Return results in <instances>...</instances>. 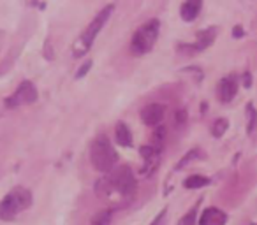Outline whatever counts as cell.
<instances>
[{"mask_svg": "<svg viewBox=\"0 0 257 225\" xmlns=\"http://www.w3.org/2000/svg\"><path fill=\"white\" fill-rule=\"evenodd\" d=\"M136 178L127 165L114 167L95 181V195L109 206V209H121L133 202L136 195Z\"/></svg>", "mask_w": 257, "mask_h": 225, "instance_id": "obj_1", "label": "cell"}, {"mask_svg": "<svg viewBox=\"0 0 257 225\" xmlns=\"http://www.w3.org/2000/svg\"><path fill=\"white\" fill-rule=\"evenodd\" d=\"M114 11V6H106V8L102 9V11L99 13V15L95 16V18L90 22V25L85 29V32H81V36L78 37V39L74 41V44H72V57L74 58H83L86 53L90 51V48H92L93 41H95V37L99 36V32L102 30V27L106 25V22L109 20V16L113 15Z\"/></svg>", "mask_w": 257, "mask_h": 225, "instance_id": "obj_2", "label": "cell"}, {"mask_svg": "<svg viewBox=\"0 0 257 225\" xmlns=\"http://www.w3.org/2000/svg\"><path fill=\"white\" fill-rule=\"evenodd\" d=\"M90 162H92L95 171L104 172V174L113 171L114 164L118 162L116 151H114L111 141L104 134H100V136H97L93 139L92 146H90Z\"/></svg>", "mask_w": 257, "mask_h": 225, "instance_id": "obj_3", "label": "cell"}, {"mask_svg": "<svg viewBox=\"0 0 257 225\" xmlns=\"http://www.w3.org/2000/svg\"><path fill=\"white\" fill-rule=\"evenodd\" d=\"M30 204H32V192L25 186H16L0 200V220L13 221L23 209L30 207Z\"/></svg>", "mask_w": 257, "mask_h": 225, "instance_id": "obj_4", "label": "cell"}, {"mask_svg": "<svg viewBox=\"0 0 257 225\" xmlns=\"http://www.w3.org/2000/svg\"><path fill=\"white\" fill-rule=\"evenodd\" d=\"M159 30H161V22L159 20H148L145 25L134 32L133 41H131V50L136 55H145L152 51L159 39Z\"/></svg>", "mask_w": 257, "mask_h": 225, "instance_id": "obj_5", "label": "cell"}, {"mask_svg": "<svg viewBox=\"0 0 257 225\" xmlns=\"http://www.w3.org/2000/svg\"><path fill=\"white\" fill-rule=\"evenodd\" d=\"M36 100H37V88L34 86V83L23 81L22 85L16 88V92L6 99V106L20 107V106H25V104H34Z\"/></svg>", "mask_w": 257, "mask_h": 225, "instance_id": "obj_6", "label": "cell"}, {"mask_svg": "<svg viewBox=\"0 0 257 225\" xmlns=\"http://www.w3.org/2000/svg\"><path fill=\"white\" fill-rule=\"evenodd\" d=\"M141 122L148 127H161V122L166 116V107L159 102H152L148 106H145L140 113Z\"/></svg>", "mask_w": 257, "mask_h": 225, "instance_id": "obj_7", "label": "cell"}, {"mask_svg": "<svg viewBox=\"0 0 257 225\" xmlns=\"http://www.w3.org/2000/svg\"><path fill=\"white\" fill-rule=\"evenodd\" d=\"M238 93V79L234 76H227V78H222L218 83V97H220L222 102H231L232 99Z\"/></svg>", "mask_w": 257, "mask_h": 225, "instance_id": "obj_8", "label": "cell"}, {"mask_svg": "<svg viewBox=\"0 0 257 225\" xmlns=\"http://www.w3.org/2000/svg\"><path fill=\"white\" fill-rule=\"evenodd\" d=\"M225 221L227 214L218 207H206L199 218V225H225Z\"/></svg>", "mask_w": 257, "mask_h": 225, "instance_id": "obj_9", "label": "cell"}, {"mask_svg": "<svg viewBox=\"0 0 257 225\" xmlns=\"http://www.w3.org/2000/svg\"><path fill=\"white\" fill-rule=\"evenodd\" d=\"M215 37H217V29H215V27L206 29V30H201V32L197 34V41H196V46H194V50H197V51L206 50L208 46H211V44H213Z\"/></svg>", "mask_w": 257, "mask_h": 225, "instance_id": "obj_10", "label": "cell"}, {"mask_svg": "<svg viewBox=\"0 0 257 225\" xmlns=\"http://www.w3.org/2000/svg\"><path fill=\"white\" fill-rule=\"evenodd\" d=\"M114 139L120 146H133V132L123 122H118L114 127Z\"/></svg>", "mask_w": 257, "mask_h": 225, "instance_id": "obj_11", "label": "cell"}, {"mask_svg": "<svg viewBox=\"0 0 257 225\" xmlns=\"http://www.w3.org/2000/svg\"><path fill=\"white\" fill-rule=\"evenodd\" d=\"M201 8H203V4H201L199 0H190V2H185V4L182 6L180 15H182V18L185 20V22H194L196 16L199 15Z\"/></svg>", "mask_w": 257, "mask_h": 225, "instance_id": "obj_12", "label": "cell"}, {"mask_svg": "<svg viewBox=\"0 0 257 225\" xmlns=\"http://www.w3.org/2000/svg\"><path fill=\"white\" fill-rule=\"evenodd\" d=\"M111 220H113V209L107 207V209L97 211L90 220V225H111Z\"/></svg>", "mask_w": 257, "mask_h": 225, "instance_id": "obj_13", "label": "cell"}, {"mask_svg": "<svg viewBox=\"0 0 257 225\" xmlns=\"http://www.w3.org/2000/svg\"><path fill=\"white\" fill-rule=\"evenodd\" d=\"M185 188H190V190H194V188H203V186H206V185H210V179L208 178H204V176H199V174H192V176H189V178L185 179Z\"/></svg>", "mask_w": 257, "mask_h": 225, "instance_id": "obj_14", "label": "cell"}, {"mask_svg": "<svg viewBox=\"0 0 257 225\" xmlns=\"http://www.w3.org/2000/svg\"><path fill=\"white\" fill-rule=\"evenodd\" d=\"M227 127H229V122L225 118L215 120V123L211 125V136H213V137H222L225 134V130H227Z\"/></svg>", "mask_w": 257, "mask_h": 225, "instance_id": "obj_15", "label": "cell"}, {"mask_svg": "<svg viewBox=\"0 0 257 225\" xmlns=\"http://www.w3.org/2000/svg\"><path fill=\"white\" fill-rule=\"evenodd\" d=\"M197 155H199V151H197V150H190L189 153H187L185 157H183L182 160H180L178 164H176V167H175V169H176V171H180V169L185 167V165L189 164V162H192L194 158H197Z\"/></svg>", "mask_w": 257, "mask_h": 225, "instance_id": "obj_16", "label": "cell"}, {"mask_svg": "<svg viewBox=\"0 0 257 225\" xmlns=\"http://www.w3.org/2000/svg\"><path fill=\"white\" fill-rule=\"evenodd\" d=\"M196 211H197V206H194L192 209L178 221V225H196Z\"/></svg>", "mask_w": 257, "mask_h": 225, "instance_id": "obj_17", "label": "cell"}, {"mask_svg": "<svg viewBox=\"0 0 257 225\" xmlns=\"http://www.w3.org/2000/svg\"><path fill=\"white\" fill-rule=\"evenodd\" d=\"M246 111H248V118H250L248 127H246V129H248V134H252V132H253V129H255V123H257V113H255V109H253L252 104H248Z\"/></svg>", "mask_w": 257, "mask_h": 225, "instance_id": "obj_18", "label": "cell"}, {"mask_svg": "<svg viewBox=\"0 0 257 225\" xmlns=\"http://www.w3.org/2000/svg\"><path fill=\"white\" fill-rule=\"evenodd\" d=\"M90 67H92V60H86L85 64H83L81 67L78 69V72H76V79H81L83 76H86V74H88Z\"/></svg>", "mask_w": 257, "mask_h": 225, "instance_id": "obj_19", "label": "cell"}, {"mask_svg": "<svg viewBox=\"0 0 257 225\" xmlns=\"http://www.w3.org/2000/svg\"><path fill=\"white\" fill-rule=\"evenodd\" d=\"M164 216H166V209H162L161 213H159L157 216H155V220L152 221L150 225H161V223H162V220H164Z\"/></svg>", "mask_w": 257, "mask_h": 225, "instance_id": "obj_20", "label": "cell"}, {"mask_svg": "<svg viewBox=\"0 0 257 225\" xmlns=\"http://www.w3.org/2000/svg\"><path fill=\"white\" fill-rule=\"evenodd\" d=\"M243 81H245V86H246V88H250V85H252V78H250L248 72H246V74L243 76Z\"/></svg>", "mask_w": 257, "mask_h": 225, "instance_id": "obj_21", "label": "cell"}, {"mask_svg": "<svg viewBox=\"0 0 257 225\" xmlns=\"http://www.w3.org/2000/svg\"><path fill=\"white\" fill-rule=\"evenodd\" d=\"M232 34H234V37H241V36H243V30H241V27H236V29H234V32H232Z\"/></svg>", "mask_w": 257, "mask_h": 225, "instance_id": "obj_22", "label": "cell"}, {"mask_svg": "<svg viewBox=\"0 0 257 225\" xmlns=\"http://www.w3.org/2000/svg\"><path fill=\"white\" fill-rule=\"evenodd\" d=\"M253 225H255V223H253Z\"/></svg>", "mask_w": 257, "mask_h": 225, "instance_id": "obj_23", "label": "cell"}]
</instances>
